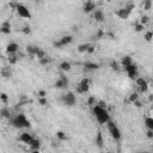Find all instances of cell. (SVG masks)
Listing matches in <instances>:
<instances>
[{"instance_id": "cell-26", "label": "cell", "mask_w": 153, "mask_h": 153, "mask_svg": "<svg viewBox=\"0 0 153 153\" xmlns=\"http://www.w3.org/2000/svg\"><path fill=\"white\" fill-rule=\"evenodd\" d=\"M152 5H153L152 0H146V1L143 3V9H145V10H151Z\"/></svg>"}, {"instance_id": "cell-34", "label": "cell", "mask_w": 153, "mask_h": 153, "mask_svg": "<svg viewBox=\"0 0 153 153\" xmlns=\"http://www.w3.org/2000/svg\"><path fill=\"white\" fill-rule=\"evenodd\" d=\"M88 104H89V105H95V104H96V98H95L93 96H91V97L88 99Z\"/></svg>"}, {"instance_id": "cell-19", "label": "cell", "mask_w": 153, "mask_h": 153, "mask_svg": "<svg viewBox=\"0 0 153 153\" xmlns=\"http://www.w3.org/2000/svg\"><path fill=\"white\" fill-rule=\"evenodd\" d=\"M71 68H72V65L69 62H67V61H63V62L60 63V69L62 72H69Z\"/></svg>"}, {"instance_id": "cell-23", "label": "cell", "mask_w": 153, "mask_h": 153, "mask_svg": "<svg viewBox=\"0 0 153 153\" xmlns=\"http://www.w3.org/2000/svg\"><path fill=\"white\" fill-rule=\"evenodd\" d=\"M145 126L147 127V129L153 130V118L151 116H148V117L145 118Z\"/></svg>"}, {"instance_id": "cell-38", "label": "cell", "mask_w": 153, "mask_h": 153, "mask_svg": "<svg viewBox=\"0 0 153 153\" xmlns=\"http://www.w3.org/2000/svg\"><path fill=\"white\" fill-rule=\"evenodd\" d=\"M104 35H105V34H104V31H103V30H99V31H98V34L96 35V38H97V40H99V38H102Z\"/></svg>"}, {"instance_id": "cell-24", "label": "cell", "mask_w": 153, "mask_h": 153, "mask_svg": "<svg viewBox=\"0 0 153 153\" xmlns=\"http://www.w3.org/2000/svg\"><path fill=\"white\" fill-rule=\"evenodd\" d=\"M30 147H31V149H32V151L40 149V147H41V141H40V140H37V139H34V141L31 142Z\"/></svg>"}, {"instance_id": "cell-42", "label": "cell", "mask_w": 153, "mask_h": 153, "mask_svg": "<svg viewBox=\"0 0 153 153\" xmlns=\"http://www.w3.org/2000/svg\"><path fill=\"white\" fill-rule=\"evenodd\" d=\"M146 134H147V138H149V139H152V138H153V130H149V129H148Z\"/></svg>"}, {"instance_id": "cell-12", "label": "cell", "mask_w": 153, "mask_h": 153, "mask_svg": "<svg viewBox=\"0 0 153 153\" xmlns=\"http://www.w3.org/2000/svg\"><path fill=\"white\" fill-rule=\"evenodd\" d=\"M83 10H84V12H86V13L92 12V11L96 10V4H95L93 1H86V3L84 4V6H83Z\"/></svg>"}, {"instance_id": "cell-46", "label": "cell", "mask_w": 153, "mask_h": 153, "mask_svg": "<svg viewBox=\"0 0 153 153\" xmlns=\"http://www.w3.org/2000/svg\"><path fill=\"white\" fill-rule=\"evenodd\" d=\"M134 104H135V105H136V107H139V108H140V107H141V103H140V102H139V101H135V102H134Z\"/></svg>"}, {"instance_id": "cell-39", "label": "cell", "mask_w": 153, "mask_h": 153, "mask_svg": "<svg viewBox=\"0 0 153 153\" xmlns=\"http://www.w3.org/2000/svg\"><path fill=\"white\" fill-rule=\"evenodd\" d=\"M95 49H96V47H95L93 44H90V47L88 48V51H86V53H90V54H92V53L95 51Z\"/></svg>"}, {"instance_id": "cell-28", "label": "cell", "mask_w": 153, "mask_h": 153, "mask_svg": "<svg viewBox=\"0 0 153 153\" xmlns=\"http://www.w3.org/2000/svg\"><path fill=\"white\" fill-rule=\"evenodd\" d=\"M139 99V95L136 93V92H133V93H130V96H129V101L132 102V103H134L135 101H138Z\"/></svg>"}, {"instance_id": "cell-45", "label": "cell", "mask_w": 153, "mask_h": 153, "mask_svg": "<svg viewBox=\"0 0 153 153\" xmlns=\"http://www.w3.org/2000/svg\"><path fill=\"white\" fill-rule=\"evenodd\" d=\"M40 103H41V104H42V105H44V104H46V103H47V101H46V99H44V98H40Z\"/></svg>"}, {"instance_id": "cell-25", "label": "cell", "mask_w": 153, "mask_h": 153, "mask_svg": "<svg viewBox=\"0 0 153 153\" xmlns=\"http://www.w3.org/2000/svg\"><path fill=\"white\" fill-rule=\"evenodd\" d=\"M90 47V43H84V44H80L79 47H78V51H80V53H85V51H88V48Z\"/></svg>"}, {"instance_id": "cell-6", "label": "cell", "mask_w": 153, "mask_h": 153, "mask_svg": "<svg viewBox=\"0 0 153 153\" xmlns=\"http://www.w3.org/2000/svg\"><path fill=\"white\" fill-rule=\"evenodd\" d=\"M89 84H90V80L88 78H84L80 82V84L76 86V92H78V93H85V92H88L89 89H90Z\"/></svg>"}, {"instance_id": "cell-9", "label": "cell", "mask_w": 153, "mask_h": 153, "mask_svg": "<svg viewBox=\"0 0 153 153\" xmlns=\"http://www.w3.org/2000/svg\"><path fill=\"white\" fill-rule=\"evenodd\" d=\"M72 41H73V37H72V36H63L62 38H60L59 42H55L54 46L57 47V48H61V47H65V46L69 44Z\"/></svg>"}, {"instance_id": "cell-41", "label": "cell", "mask_w": 153, "mask_h": 153, "mask_svg": "<svg viewBox=\"0 0 153 153\" xmlns=\"http://www.w3.org/2000/svg\"><path fill=\"white\" fill-rule=\"evenodd\" d=\"M97 105H98V107H101V108H104V109L107 108V103H105V102H103V101L98 102V103H97Z\"/></svg>"}, {"instance_id": "cell-21", "label": "cell", "mask_w": 153, "mask_h": 153, "mask_svg": "<svg viewBox=\"0 0 153 153\" xmlns=\"http://www.w3.org/2000/svg\"><path fill=\"white\" fill-rule=\"evenodd\" d=\"M99 68V65L97 63H92V62H86L85 63V71H95V69H98Z\"/></svg>"}, {"instance_id": "cell-11", "label": "cell", "mask_w": 153, "mask_h": 153, "mask_svg": "<svg viewBox=\"0 0 153 153\" xmlns=\"http://www.w3.org/2000/svg\"><path fill=\"white\" fill-rule=\"evenodd\" d=\"M68 86V80H67V78L65 75H61V78L55 83V88H57V89H65V88H67Z\"/></svg>"}, {"instance_id": "cell-22", "label": "cell", "mask_w": 153, "mask_h": 153, "mask_svg": "<svg viewBox=\"0 0 153 153\" xmlns=\"http://www.w3.org/2000/svg\"><path fill=\"white\" fill-rule=\"evenodd\" d=\"M96 143H97V146L101 148V147H103V143H104V141H103V135H102V133L101 132H98L97 133V135H96Z\"/></svg>"}, {"instance_id": "cell-1", "label": "cell", "mask_w": 153, "mask_h": 153, "mask_svg": "<svg viewBox=\"0 0 153 153\" xmlns=\"http://www.w3.org/2000/svg\"><path fill=\"white\" fill-rule=\"evenodd\" d=\"M92 111H93V115H95V117H96V120L98 121V123H99V124H107V123H108V121L110 120V115H109V113H108L104 108L98 107L97 104H95V105H93Z\"/></svg>"}, {"instance_id": "cell-27", "label": "cell", "mask_w": 153, "mask_h": 153, "mask_svg": "<svg viewBox=\"0 0 153 153\" xmlns=\"http://www.w3.org/2000/svg\"><path fill=\"white\" fill-rule=\"evenodd\" d=\"M147 42H151L152 41V38H153V32L152 31H147L146 34H145V37H143Z\"/></svg>"}, {"instance_id": "cell-43", "label": "cell", "mask_w": 153, "mask_h": 153, "mask_svg": "<svg viewBox=\"0 0 153 153\" xmlns=\"http://www.w3.org/2000/svg\"><path fill=\"white\" fill-rule=\"evenodd\" d=\"M38 97L40 98H44L46 97V91H40L38 92Z\"/></svg>"}, {"instance_id": "cell-40", "label": "cell", "mask_w": 153, "mask_h": 153, "mask_svg": "<svg viewBox=\"0 0 153 153\" xmlns=\"http://www.w3.org/2000/svg\"><path fill=\"white\" fill-rule=\"evenodd\" d=\"M40 62H41L42 65H47V63H49V62H50V60H49L48 57H43V59H41V60H40Z\"/></svg>"}, {"instance_id": "cell-14", "label": "cell", "mask_w": 153, "mask_h": 153, "mask_svg": "<svg viewBox=\"0 0 153 153\" xmlns=\"http://www.w3.org/2000/svg\"><path fill=\"white\" fill-rule=\"evenodd\" d=\"M18 48H19V46H18L17 43L12 42V43H9V44L6 46V51H7L9 54H16L17 50H18Z\"/></svg>"}, {"instance_id": "cell-3", "label": "cell", "mask_w": 153, "mask_h": 153, "mask_svg": "<svg viewBox=\"0 0 153 153\" xmlns=\"http://www.w3.org/2000/svg\"><path fill=\"white\" fill-rule=\"evenodd\" d=\"M107 127H108V130H109L110 135L113 136V139H115V140H120L121 139V136H122L121 135V130H120V128L117 127V124L115 122L109 120L108 123H107Z\"/></svg>"}, {"instance_id": "cell-47", "label": "cell", "mask_w": 153, "mask_h": 153, "mask_svg": "<svg viewBox=\"0 0 153 153\" xmlns=\"http://www.w3.org/2000/svg\"><path fill=\"white\" fill-rule=\"evenodd\" d=\"M31 153H40V149H36V151H31Z\"/></svg>"}, {"instance_id": "cell-10", "label": "cell", "mask_w": 153, "mask_h": 153, "mask_svg": "<svg viewBox=\"0 0 153 153\" xmlns=\"http://www.w3.org/2000/svg\"><path fill=\"white\" fill-rule=\"evenodd\" d=\"M19 141H22V142H24V143H26V145H31V142L34 141V138H32V135L31 134H29V133H26V132H24V133H22L21 134V136H19Z\"/></svg>"}, {"instance_id": "cell-35", "label": "cell", "mask_w": 153, "mask_h": 153, "mask_svg": "<svg viewBox=\"0 0 153 153\" xmlns=\"http://www.w3.org/2000/svg\"><path fill=\"white\" fill-rule=\"evenodd\" d=\"M149 21V17H147V16H143L142 18H141V21H140V24H142V25H145L147 22Z\"/></svg>"}, {"instance_id": "cell-18", "label": "cell", "mask_w": 153, "mask_h": 153, "mask_svg": "<svg viewBox=\"0 0 153 153\" xmlns=\"http://www.w3.org/2000/svg\"><path fill=\"white\" fill-rule=\"evenodd\" d=\"M40 48L38 47H36V46H32V44H29V46H26V51L30 54V55H34V56H36V54H37V50H38Z\"/></svg>"}, {"instance_id": "cell-30", "label": "cell", "mask_w": 153, "mask_h": 153, "mask_svg": "<svg viewBox=\"0 0 153 153\" xmlns=\"http://www.w3.org/2000/svg\"><path fill=\"white\" fill-rule=\"evenodd\" d=\"M9 61H10V63H16L17 62V56L15 55V54H10V57H9Z\"/></svg>"}, {"instance_id": "cell-32", "label": "cell", "mask_w": 153, "mask_h": 153, "mask_svg": "<svg viewBox=\"0 0 153 153\" xmlns=\"http://www.w3.org/2000/svg\"><path fill=\"white\" fill-rule=\"evenodd\" d=\"M56 136H57L60 140H66V139H67V136L65 135L63 132H57V133H56Z\"/></svg>"}, {"instance_id": "cell-2", "label": "cell", "mask_w": 153, "mask_h": 153, "mask_svg": "<svg viewBox=\"0 0 153 153\" xmlns=\"http://www.w3.org/2000/svg\"><path fill=\"white\" fill-rule=\"evenodd\" d=\"M11 124H12L15 128H18V129L29 128V127H30V121L26 118V116H25L24 114H19V115L15 116V117L11 120Z\"/></svg>"}, {"instance_id": "cell-37", "label": "cell", "mask_w": 153, "mask_h": 153, "mask_svg": "<svg viewBox=\"0 0 153 153\" xmlns=\"http://www.w3.org/2000/svg\"><path fill=\"white\" fill-rule=\"evenodd\" d=\"M143 30V25L142 24H138L136 26H135V31L136 32H140V31H142Z\"/></svg>"}, {"instance_id": "cell-29", "label": "cell", "mask_w": 153, "mask_h": 153, "mask_svg": "<svg viewBox=\"0 0 153 153\" xmlns=\"http://www.w3.org/2000/svg\"><path fill=\"white\" fill-rule=\"evenodd\" d=\"M36 56L41 60V59H43V57H46V53H44V50H42L41 48L37 50V54H36Z\"/></svg>"}, {"instance_id": "cell-5", "label": "cell", "mask_w": 153, "mask_h": 153, "mask_svg": "<svg viewBox=\"0 0 153 153\" xmlns=\"http://www.w3.org/2000/svg\"><path fill=\"white\" fill-rule=\"evenodd\" d=\"M61 101H62V103H63L65 105H67V107H73V105L75 104V102H76V98H75V96H74L73 92H67V93L62 95Z\"/></svg>"}, {"instance_id": "cell-44", "label": "cell", "mask_w": 153, "mask_h": 153, "mask_svg": "<svg viewBox=\"0 0 153 153\" xmlns=\"http://www.w3.org/2000/svg\"><path fill=\"white\" fill-rule=\"evenodd\" d=\"M23 31H24V32H25V34H30V28H29V26H25V28H24V30H23Z\"/></svg>"}, {"instance_id": "cell-17", "label": "cell", "mask_w": 153, "mask_h": 153, "mask_svg": "<svg viewBox=\"0 0 153 153\" xmlns=\"http://www.w3.org/2000/svg\"><path fill=\"white\" fill-rule=\"evenodd\" d=\"M121 65L126 68V67H128V66H130V65H133V60H132V57L130 56H123L122 57V60H121Z\"/></svg>"}, {"instance_id": "cell-36", "label": "cell", "mask_w": 153, "mask_h": 153, "mask_svg": "<svg viewBox=\"0 0 153 153\" xmlns=\"http://www.w3.org/2000/svg\"><path fill=\"white\" fill-rule=\"evenodd\" d=\"M110 66H111V68H113V69H116V71L120 68V67H118V62H117V61H113V62L110 63Z\"/></svg>"}, {"instance_id": "cell-33", "label": "cell", "mask_w": 153, "mask_h": 153, "mask_svg": "<svg viewBox=\"0 0 153 153\" xmlns=\"http://www.w3.org/2000/svg\"><path fill=\"white\" fill-rule=\"evenodd\" d=\"M0 98H1V101H3L4 103H7V102H9V97H7L6 93H0Z\"/></svg>"}, {"instance_id": "cell-16", "label": "cell", "mask_w": 153, "mask_h": 153, "mask_svg": "<svg viewBox=\"0 0 153 153\" xmlns=\"http://www.w3.org/2000/svg\"><path fill=\"white\" fill-rule=\"evenodd\" d=\"M93 17L97 22H103L104 21V13L102 10H95L93 11Z\"/></svg>"}, {"instance_id": "cell-4", "label": "cell", "mask_w": 153, "mask_h": 153, "mask_svg": "<svg viewBox=\"0 0 153 153\" xmlns=\"http://www.w3.org/2000/svg\"><path fill=\"white\" fill-rule=\"evenodd\" d=\"M12 6L16 9V11H17V13L21 16V17H23V18H31V13H30V11H29V9L26 7V6H24L23 4H12Z\"/></svg>"}, {"instance_id": "cell-7", "label": "cell", "mask_w": 153, "mask_h": 153, "mask_svg": "<svg viewBox=\"0 0 153 153\" xmlns=\"http://www.w3.org/2000/svg\"><path fill=\"white\" fill-rule=\"evenodd\" d=\"M126 69V72H127V74H128V76L130 79H136L138 76H139V73H138V67L133 63V65H130V66H128V67H126L124 68Z\"/></svg>"}, {"instance_id": "cell-20", "label": "cell", "mask_w": 153, "mask_h": 153, "mask_svg": "<svg viewBox=\"0 0 153 153\" xmlns=\"http://www.w3.org/2000/svg\"><path fill=\"white\" fill-rule=\"evenodd\" d=\"M0 31L4 32V34H6V35L11 34V25H10V23H9V22H5V23L3 24V26H1V29H0Z\"/></svg>"}, {"instance_id": "cell-8", "label": "cell", "mask_w": 153, "mask_h": 153, "mask_svg": "<svg viewBox=\"0 0 153 153\" xmlns=\"http://www.w3.org/2000/svg\"><path fill=\"white\" fill-rule=\"evenodd\" d=\"M135 83L139 86V89H140L141 92H146L148 90V84H147L146 79H143L142 76H138V78L135 79Z\"/></svg>"}, {"instance_id": "cell-13", "label": "cell", "mask_w": 153, "mask_h": 153, "mask_svg": "<svg viewBox=\"0 0 153 153\" xmlns=\"http://www.w3.org/2000/svg\"><path fill=\"white\" fill-rule=\"evenodd\" d=\"M116 15H117V17H120L121 19H127V18L129 17V15H130V11H128L126 7H123V9H120V10L116 12Z\"/></svg>"}, {"instance_id": "cell-15", "label": "cell", "mask_w": 153, "mask_h": 153, "mask_svg": "<svg viewBox=\"0 0 153 153\" xmlns=\"http://www.w3.org/2000/svg\"><path fill=\"white\" fill-rule=\"evenodd\" d=\"M0 73H1V75L6 79H9V78L12 76V69L10 67H3L1 71H0Z\"/></svg>"}, {"instance_id": "cell-31", "label": "cell", "mask_w": 153, "mask_h": 153, "mask_svg": "<svg viewBox=\"0 0 153 153\" xmlns=\"http://www.w3.org/2000/svg\"><path fill=\"white\" fill-rule=\"evenodd\" d=\"M0 115H1L3 117H10V111L7 109H3L1 111H0Z\"/></svg>"}, {"instance_id": "cell-49", "label": "cell", "mask_w": 153, "mask_h": 153, "mask_svg": "<svg viewBox=\"0 0 153 153\" xmlns=\"http://www.w3.org/2000/svg\"><path fill=\"white\" fill-rule=\"evenodd\" d=\"M107 153H110V152H107Z\"/></svg>"}, {"instance_id": "cell-48", "label": "cell", "mask_w": 153, "mask_h": 153, "mask_svg": "<svg viewBox=\"0 0 153 153\" xmlns=\"http://www.w3.org/2000/svg\"><path fill=\"white\" fill-rule=\"evenodd\" d=\"M143 153H148V152H143Z\"/></svg>"}]
</instances>
